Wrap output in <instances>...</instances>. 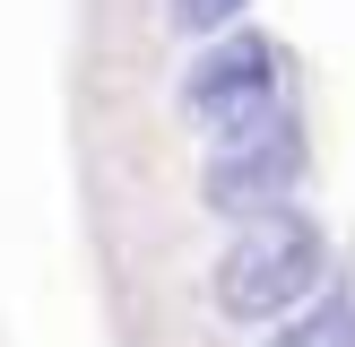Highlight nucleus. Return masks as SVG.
<instances>
[{"label":"nucleus","mask_w":355,"mask_h":347,"mask_svg":"<svg viewBox=\"0 0 355 347\" xmlns=\"http://www.w3.org/2000/svg\"><path fill=\"white\" fill-rule=\"evenodd\" d=\"M295 183H304V121L286 104L252 113L243 130L208 139V174H200V200L217 217H269V208H295Z\"/></svg>","instance_id":"nucleus-2"},{"label":"nucleus","mask_w":355,"mask_h":347,"mask_svg":"<svg viewBox=\"0 0 355 347\" xmlns=\"http://www.w3.org/2000/svg\"><path fill=\"white\" fill-rule=\"evenodd\" d=\"M269 347H355V304H347L338 287H329V295H312V304L277 312Z\"/></svg>","instance_id":"nucleus-4"},{"label":"nucleus","mask_w":355,"mask_h":347,"mask_svg":"<svg viewBox=\"0 0 355 347\" xmlns=\"http://www.w3.org/2000/svg\"><path fill=\"white\" fill-rule=\"evenodd\" d=\"M234 9H243V0H173V26H182V35H217Z\"/></svg>","instance_id":"nucleus-5"},{"label":"nucleus","mask_w":355,"mask_h":347,"mask_svg":"<svg viewBox=\"0 0 355 347\" xmlns=\"http://www.w3.org/2000/svg\"><path fill=\"white\" fill-rule=\"evenodd\" d=\"M329 278V235L304 208H269V217H243L234 243L217 252V312L225 321H277V312L312 304Z\"/></svg>","instance_id":"nucleus-1"},{"label":"nucleus","mask_w":355,"mask_h":347,"mask_svg":"<svg viewBox=\"0 0 355 347\" xmlns=\"http://www.w3.org/2000/svg\"><path fill=\"white\" fill-rule=\"evenodd\" d=\"M286 96V61H277V44L269 35H217V44H200L191 52V69H182V113H191V130H243L252 113H269V104Z\"/></svg>","instance_id":"nucleus-3"}]
</instances>
